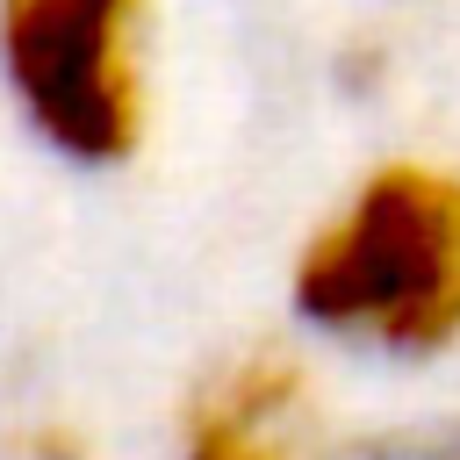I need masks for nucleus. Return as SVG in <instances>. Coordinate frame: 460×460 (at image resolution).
Instances as JSON below:
<instances>
[{
  "label": "nucleus",
  "instance_id": "obj_3",
  "mask_svg": "<svg viewBox=\"0 0 460 460\" xmlns=\"http://www.w3.org/2000/svg\"><path fill=\"white\" fill-rule=\"evenodd\" d=\"M187 460H316V395L288 352L223 359L187 402Z\"/></svg>",
  "mask_w": 460,
  "mask_h": 460
},
{
  "label": "nucleus",
  "instance_id": "obj_2",
  "mask_svg": "<svg viewBox=\"0 0 460 460\" xmlns=\"http://www.w3.org/2000/svg\"><path fill=\"white\" fill-rule=\"evenodd\" d=\"M0 79L50 151L129 158L144 137V0H0Z\"/></svg>",
  "mask_w": 460,
  "mask_h": 460
},
{
  "label": "nucleus",
  "instance_id": "obj_1",
  "mask_svg": "<svg viewBox=\"0 0 460 460\" xmlns=\"http://www.w3.org/2000/svg\"><path fill=\"white\" fill-rule=\"evenodd\" d=\"M309 331L367 352H446L460 338V180L374 165L295 259Z\"/></svg>",
  "mask_w": 460,
  "mask_h": 460
}]
</instances>
